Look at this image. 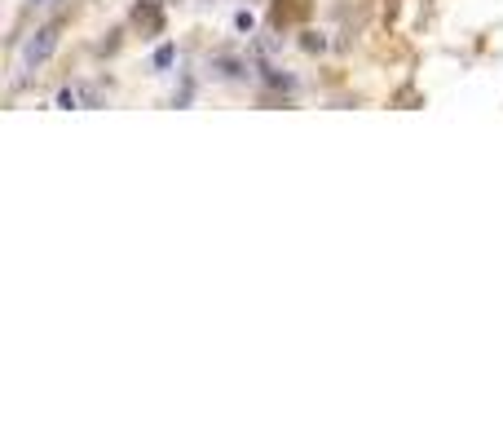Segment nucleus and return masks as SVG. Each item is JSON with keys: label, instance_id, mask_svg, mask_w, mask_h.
Listing matches in <instances>:
<instances>
[{"label": "nucleus", "instance_id": "nucleus-1", "mask_svg": "<svg viewBox=\"0 0 503 442\" xmlns=\"http://www.w3.org/2000/svg\"><path fill=\"white\" fill-rule=\"evenodd\" d=\"M53 49H58V27L49 22V27H40L27 40V49H22V76H31V71H40L44 62L53 58Z\"/></svg>", "mask_w": 503, "mask_h": 442}, {"label": "nucleus", "instance_id": "nucleus-2", "mask_svg": "<svg viewBox=\"0 0 503 442\" xmlns=\"http://www.w3.org/2000/svg\"><path fill=\"white\" fill-rule=\"evenodd\" d=\"M98 102H102V93L89 89V85H71V89L58 93V106H67V111L71 106H98Z\"/></svg>", "mask_w": 503, "mask_h": 442}]
</instances>
